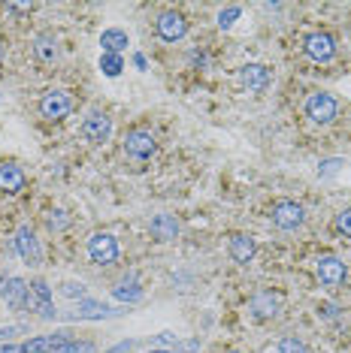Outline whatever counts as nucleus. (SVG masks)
I'll return each instance as SVG.
<instances>
[{
  "label": "nucleus",
  "instance_id": "10",
  "mask_svg": "<svg viewBox=\"0 0 351 353\" xmlns=\"http://www.w3.org/2000/svg\"><path fill=\"white\" fill-rule=\"evenodd\" d=\"M249 311L254 320H273L278 311H282V296L273 293V290H260L252 296L249 302Z\"/></svg>",
  "mask_w": 351,
  "mask_h": 353
},
{
  "label": "nucleus",
  "instance_id": "36",
  "mask_svg": "<svg viewBox=\"0 0 351 353\" xmlns=\"http://www.w3.org/2000/svg\"><path fill=\"white\" fill-rule=\"evenodd\" d=\"M225 353H243V350H225Z\"/></svg>",
  "mask_w": 351,
  "mask_h": 353
},
{
  "label": "nucleus",
  "instance_id": "34",
  "mask_svg": "<svg viewBox=\"0 0 351 353\" xmlns=\"http://www.w3.org/2000/svg\"><path fill=\"white\" fill-rule=\"evenodd\" d=\"M151 353H176V350H151Z\"/></svg>",
  "mask_w": 351,
  "mask_h": 353
},
{
  "label": "nucleus",
  "instance_id": "16",
  "mask_svg": "<svg viewBox=\"0 0 351 353\" xmlns=\"http://www.w3.org/2000/svg\"><path fill=\"white\" fill-rule=\"evenodd\" d=\"M67 341H73V339H70V332L39 335V339H30V341L21 344V353H52V350H58L61 344H67Z\"/></svg>",
  "mask_w": 351,
  "mask_h": 353
},
{
  "label": "nucleus",
  "instance_id": "9",
  "mask_svg": "<svg viewBox=\"0 0 351 353\" xmlns=\"http://www.w3.org/2000/svg\"><path fill=\"white\" fill-rule=\"evenodd\" d=\"M269 82H273V76H269V70L263 63H245L239 70V85L249 94H263L269 88Z\"/></svg>",
  "mask_w": 351,
  "mask_h": 353
},
{
  "label": "nucleus",
  "instance_id": "28",
  "mask_svg": "<svg viewBox=\"0 0 351 353\" xmlns=\"http://www.w3.org/2000/svg\"><path fill=\"white\" fill-rule=\"evenodd\" d=\"M239 12H243V10H239V6H230V10H221V12H218V28H221V30L234 28V21L239 19Z\"/></svg>",
  "mask_w": 351,
  "mask_h": 353
},
{
  "label": "nucleus",
  "instance_id": "21",
  "mask_svg": "<svg viewBox=\"0 0 351 353\" xmlns=\"http://www.w3.org/2000/svg\"><path fill=\"white\" fill-rule=\"evenodd\" d=\"M115 296L122 302H140L142 299V290H140V284H137V278H122L118 281V287H115Z\"/></svg>",
  "mask_w": 351,
  "mask_h": 353
},
{
  "label": "nucleus",
  "instance_id": "33",
  "mask_svg": "<svg viewBox=\"0 0 351 353\" xmlns=\"http://www.w3.org/2000/svg\"><path fill=\"white\" fill-rule=\"evenodd\" d=\"M0 353H21V344H19V347H15V344H3Z\"/></svg>",
  "mask_w": 351,
  "mask_h": 353
},
{
  "label": "nucleus",
  "instance_id": "31",
  "mask_svg": "<svg viewBox=\"0 0 351 353\" xmlns=\"http://www.w3.org/2000/svg\"><path fill=\"white\" fill-rule=\"evenodd\" d=\"M342 166V160L339 157H333V160H327V163H321V175H333Z\"/></svg>",
  "mask_w": 351,
  "mask_h": 353
},
{
  "label": "nucleus",
  "instance_id": "1",
  "mask_svg": "<svg viewBox=\"0 0 351 353\" xmlns=\"http://www.w3.org/2000/svg\"><path fill=\"white\" fill-rule=\"evenodd\" d=\"M306 115L312 118L315 124H330L333 118L339 115V103H336L333 94L315 91V94H309V97H306Z\"/></svg>",
  "mask_w": 351,
  "mask_h": 353
},
{
  "label": "nucleus",
  "instance_id": "4",
  "mask_svg": "<svg viewBox=\"0 0 351 353\" xmlns=\"http://www.w3.org/2000/svg\"><path fill=\"white\" fill-rule=\"evenodd\" d=\"M155 28H158V37H161L164 43H179V39L188 34V19L176 10H167V12L158 15Z\"/></svg>",
  "mask_w": 351,
  "mask_h": 353
},
{
  "label": "nucleus",
  "instance_id": "25",
  "mask_svg": "<svg viewBox=\"0 0 351 353\" xmlns=\"http://www.w3.org/2000/svg\"><path fill=\"white\" fill-rule=\"evenodd\" d=\"M100 70L106 76H118L124 70V63H122V54H103L100 58Z\"/></svg>",
  "mask_w": 351,
  "mask_h": 353
},
{
  "label": "nucleus",
  "instance_id": "5",
  "mask_svg": "<svg viewBox=\"0 0 351 353\" xmlns=\"http://www.w3.org/2000/svg\"><path fill=\"white\" fill-rule=\"evenodd\" d=\"M273 221L278 230H297L306 221V208L300 203H294V199H278L273 205Z\"/></svg>",
  "mask_w": 351,
  "mask_h": 353
},
{
  "label": "nucleus",
  "instance_id": "7",
  "mask_svg": "<svg viewBox=\"0 0 351 353\" xmlns=\"http://www.w3.org/2000/svg\"><path fill=\"white\" fill-rule=\"evenodd\" d=\"M82 136L88 142H94V145H103L113 136V118L106 112H91L82 121Z\"/></svg>",
  "mask_w": 351,
  "mask_h": 353
},
{
  "label": "nucleus",
  "instance_id": "30",
  "mask_svg": "<svg viewBox=\"0 0 351 353\" xmlns=\"http://www.w3.org/2000/svg\"><path fill=\"white\" fill-rule=\"evenodd\" d=\"M318 317L336 320V317H339V308H336V305H330V302H324V305H318Z\"/></svg>",
  "mask_w": 351,
  "mask_h": 353
},
{
  "label": "nucleus",
  "instance_id": "19",
  "mask_svg": "<svg viewBox=\"0 0 351 353\" xmlns=\"http://www.w3.org/2000/svg\"><path fill=\"white\" fill-rule=\"evenodd\" d=\"M100 46H103V54H122L127 49V34L118 28H109V30H103Z\"/></svg>",
  "mask_w": 351,
  "mask_h": 353
},
{
  "label": "nucleus",
  "instance_id": "29",
  "mask_svg": "<svg viewBox=\"0 0 351 353\" xmlns=\"http://www.w3.org/2000/svg\"><path fill=\"white\" fill-rule=\"evenodd\" d=\"M61 293L70 296V299H85V284H76V281H67V284H61Z\"/></svg>",
  "mask_w": 351,
  "mask_h": 353
},
{
  "label": "nucleus",
  "instance_id": "23",
  "mask_svg": "<svg viewBox=\"0 0 351 353\" xmlns=\"http://www.w3.org/2000/svg\"><path fill=\"white\" fill-rule=\"evenodd\" d=\"M46 227H49L52 232H61L70 227V214L64 212V208H52L49 214H46Z\"/></svg>",
  "mask_w": 351,
  "mask_h": 353
},
{
  "label": "nucleus",
  "instance_id": "35",
  "mask_svg": "<svg viewBox=\"0 0 351 353\" xmlns=\"http://www.w3.org/2000/svg\"><path fill=\"white\" fill-rule=\"evenodd\" d=\"M0 63H3V49H0Z\"/></svg>",
  "mask_w": 351,
  "mask_h": 353
},
{
  "label": "nucleus",
  "instance_id": "17",
  "mask_svg": "<svg viewBox=\"0 0 351 353\" xmlns=\"http://www.w3.org/2000/svg\"><path fill=\"white\" fill-rule=\"evenodd\" d=\"M0 299H3L10 308H28V281L21 278H10L0 290Z\"/></svg>",
  "mask_w": 351,
  "mask_h": 353
},
{
  "label": "nucleus",
  "instance_id": "20",
  "mask_svg": "<svg viewBox=\"0 0 351 353\" xmlns=\"http://www.w3.org/2000/svg\"><path fill=\"white\" fill-rule=\"evenodd\" d=\"M34 52H37L39 61L52 63L55 58H58V39H55V34H39L34 39Z\"/></svg>",
  "mask_w": 351,
  "mask_h": 353
},
{
  "label": "nucleus",
  "instance_id": "11",
  "mask_svg": "<svg viewBox=\"0 0 351 353\" xmlns=\"http://www.w3.org/2000/svg\"><path fill=\"white\" fill-rule=\"evenodd\" d=\"M70 109H73V103H70V94H64V91H49V94H43V100H39V115L49 118V121L67 118Z\"/></svg>",
  "mask_w": 351,
  "mask_h": 353
},
{
  "label": "nucleus",
  "instance_id": "2",
  "mask_svg": "<svg viewBox=\"0 0 351 353\" xmlns=\"http://www.w3.org/2000/svg\"><path fill=\"white\" fill-rule=\"evenodd\" d=\"M303 52L318 63H327V61H333V54H336V39L330 34H324V30H312V34L303 37Z\"/></svg>",
  "mask_w": 351,
  "mask_h": 353
},
{
  "label": "nucleus",
  "instance_id": "3",
  "mask_svg": "<svg viewBox=\"0 0 351 353\" xmlns=\"http://www.w3.org/2000/svg\"><path fill=\"white\" fill-rule=\"evenodd\" d=\"M88 256H91L97 266H113L118 260L115 236H109V232H94V236L88 239Z\"/></svg>",
  "mask_w": 351,
  "mask_h": 353
},
{
  "label": "nucleus",
  "instance_id": "24",
  "mask_svg": "<svg viewBox=\"0 0 351 353\" xmlns=\"http://www.w3.org/2000/svg\"><path fill=\"white\" fill-rule=\"evenodd\" d=\"M278 353H309L306 341H300L297 335H285L282 341H278Z\"/></svg>",
  "mask_w": 351,
  "mask_h": 353
},
{
  "label": "nucleus",
  "instance_id": "12",
  "mask_svg": "<svg viewBox=\"0 0 351 353\" xmlns=\"http://www.w3.org/2000/svg\"><path fill=\"white\" fill-rule=\"evenodd\" d=\"M155 148H158V142H155V133L151 130H131L124 136V151L131 157H137V160H146L155 154Z\"/></svg>",
  "mask_w": 351,
  "mask_h": 353
},
{
  "label": "nucleus",
  "instance_id": "26",
  "mask_svg": "<svg viewBox=\"0 0 351 353\" xmlns=\"http://www.w3.org/2000/svg\"><path fill=\"white\" fill-rule=\"evenodd\" d=\"M333 230L339 232V236H351V205L342 208L336 214V221H333Z\"/></svg>",
  "mask_w": 351,
  "mask_h": 353
},
{
  "label": "nucleus",
  "instance_id": "27",
  "mask_svg": "<svg viewBox=\"0 0 351 353\" xmlns=\"http://www.w3.org/2000/svg\"><path fill=\"white\" fill-rule=\"evenodd\" d=\"M52 353H94V344L91 341H67V344H61V347L52 350Z\"/></svg>",
  "mask_w": 351,
  "mask_h": 353
},
{
  "label": "nucleus",
  "instance_id": "22",
  "mask_svg": "<svg viewBox=\"0 0 351 353\" xmlns=\"http://www.w3.org/2000/svg\"><path fill=\"white\" fill-rule=\"evenodd\" d=\"M106 314H113V308H106V305H100V302H91V299H85L76 311V317H88V320H100Z\"/></svg>",
  "mask_w": 351,
  "mask_h": 353
},
{
  "label": "nucleus",
  "instance_id": "15",
  "mask_svg": "<svg viewBox=\"0 0 351 353\" xmlns=\"http://www.w3.org/2000/svg\"><path fill=\"white\" fill-rule=\"evenodd\" d=\"M25 172L19 170L15 163H0V194H6V196H15V194H21L25 190Z\"/></svg>",
  "mask_w": 351,
  "mask_h": 353
},
{
  "label": "nucleus",
  "instance_id": "32",
  "mask_svg": "<svg viewBox=\"0 0 351 353\" xmlns=\"http://www.w3.org/2000/svg\"><path fill=\"white\" fill-rule=\"evenodd\" d=\"M15 332H21V326H6V329H0V341H6L10 335H15Z\"/></svg>",
  "mask_w": 351,
  "mask_h": 353
},
{
  "label": "nucleus",
  "instance_id": "8",
  "mask_svg": "<svg viewBox=\"0 0 351 353\" xmlns=\"http://www.w3.org/2000/svg\"><path fill=\"white\" fill-rule=\"evenodd\" d=\"M318 281H321V287H339L342 281H345L348 275V269H345V263L339 260V256H333V254H324L321 260H318Z\"/></svg>",
  "mask_w": 351,
  "mask_h": 353
},
{
  "label": "nucleus",
  "instance_id": "14",
  "mask_svg": "<svg viewBox=\"0 0 351 353\" xmlns=\"http://www.w3.org/2000/svg\"><path fill=\"white\" fill-rule=\"evenodd\" d=\"M227 251H230V256H234V263L245 266V263L254 260V251H258V245H254V239L249 236V232H234V236H230Z\"/></svg>",
  "mask_w": 351,
  "mask_h": 353
},
{
  "label": "nucleus",
  "instance_id": "6",
  "mask_svg": "<svg viewBox=\"0 0 351 353\" xmlns=\"http://www.w3.org/2000/svg\"><path fill=\"white\" fill-rule=\"evenodd\" d=\"M28 308L37 311L39 317H55V305H52V290L46 281L34 278L28 284Z\"/></svg>",
  "mask_w": 351,
  "mask_h": 353
},
{
  "label": "nucleus",
  "instance_id": "18",
  "mask_svg": "<svg viewBox=\"0 0 351 353\" xmlns=\"http://www.w3.org/2000/svg\"><path fill=\"white\" fill-rule=\"evenodd\" d=\"M151 236L158 239V242H173L176 236H179V223L170 214H158V218H151Z\"/></svg>",
  "mask_w": 351,
  "mask_h": 353
},
{
  "label": "nucleus",
  "instance_id": "13",
  "mask_svg": "<svg viewBox=\"0 0 351 353\" xmlns=\"http://www.w3.org/2000/svg\"><path fill=\"white\" fill-rule=\"evenodd\" d=\"M15 248H19L21 260H25L28 266H39V263H43L39 242H37V236H34V230L30 227H19V232H15Z\"/></svg>",
  "mask_w": 351,
  "mask_h": 353
}]
</instances>
